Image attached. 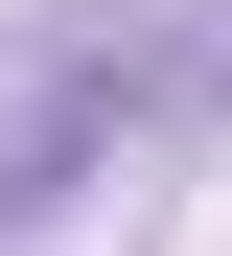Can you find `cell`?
Masks as SVG:
<instances>
[{"label":"cell","mask_w":232,"mask_h":256,"mask_svg":"<svg viewBox=\"0 0 232 256\" xmlns=\"http://www.w3.org/2000/svg\"><path fill=\"white\" fill-rule=\"evenodd\" d=\"M139 94H163V24H116V47H70V70H46V116H23V140H0V256H23L46 210L93 186V140H116Z\"/></svg>","instance_id":"6da1fadb"}]
</instances>
